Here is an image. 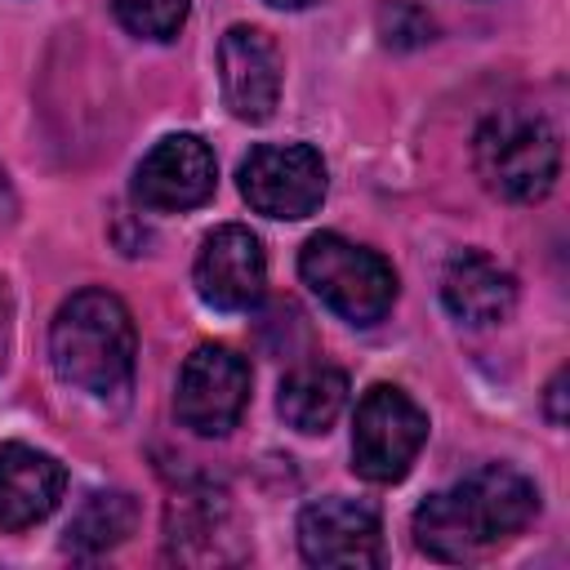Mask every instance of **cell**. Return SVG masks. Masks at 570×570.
I'll return each mask as SVG.
<instances>
[{
    "mask_svg": "<svg viewBox=\"0 0 570 570\" xmlns=\"http://www.w3.org/2000/svg\"><path fill=\"white\" fill-rule=\"evenodd\" d=\"M9 343H13V294H9V285L0 276V370L9 361Z\"/></svg>",
    "mask_w": 570,
    "mask_h": 570,
    "instance_id": "obj_19",
    "label": "cell"
},
{
    "mask_svg": "<svg viewBox=\"0 0 570 570\" xmlns=\"http://www.w3.org/2000/svg\"><path fill=\"white\" fill-rule=\"evenodd\" d=\"M120 27L138 40H174L187 22L191 0H111Z\"/></svg>",
    "mask_w": 570,
    "mask_h": 570,
    "instance_id": "obj_16",
    "label": "cell"
},
{
    "mask_svg": "<svg viewBox=\"0 0 570 570\" xmlns=\"http://www.w3.org/2000/svg\"><path fill=\"white\" fill-rule=\"evenodd\" d=\"M249 405V361L223 343H200L174 387V414L196 436H227Z\"/></svg>",
    "mask_w": 570,
    "mask_h": 570,
    "instance_id": "obj_6",
    "label": "cell"
},
{
    "mask_svg": "<svg viewBox=\"0 0 570 570\" xmlns=\"http://www.w3.org/2000/svg\"><path fill=\"white\" fill-rule=\"evenodd\" d=\"M298 552L307 566L374 570L383 566V521L370 503L325 494L298 512Z\"/></svg>",
    "mask_w": 570,
    "mask_h": 570,
    "instance_id": "obj_8",
    "label": "cell"
},
{
    "mask_svg": "<svg viewBox=\"0 0 570 570\" xmlns=\"http://www.w3.org/2000/svg\"><path fill=\"white\" fill-rule=\"evenodd\" d=\"M543 414H548L552 428L566 423V370L552 374V383H548V392H543Z\"/></svg>",
    "mask_w": 570,
    "mask_h": 570,
    "instance_id": "obj_18",
    "label": "cell"
},
{
    "mask_svg": "<svg viewBox=\"0 0 570 570\" xmlns=\"http://www.w3.org/2000/svg\"><path fill=\"white\" fill-rule=\"evenodd\" d=\"M218 160L200 134H165L134 169V196L142 209L183 214L214 196Z\"/></svg>",
    "mask_w": 570,
    "mask_h": 570,
    "instance_id": "obj_9",
    "label": "cell"
},
{
    "mask_svg": "<svg viewBox=\"0 0 570 570\" xmlns=\"http://www.w3.org/2000/svg\"><path fill=\"white\" fill-rule=\"evenodd\" d=\"M423 441H428V414L410 392L392 383H374L356 401V419H352V472L356 476L374 485L401 481L410 463L419 459Z\"/></svg>",
    "mask_w": 570,
    "mask_h": 570,
    "instance_id": "obj_5",
    "label": "cell"
},
{
    "mask_svg": "<svg viewBox=\"0 0 570 570\" xmlns=\"http://www.w3.org/2000/svg\"><path fill=\"white\" fill-rule=\"evenodd\" d=\"M303 285L347 325H379L396 303L392 263L338 232H316L298 254Z\"/></svg>",
    "mask_w": 570,
    "mask_h": 570,
    "instance_id": "obj_4",
    "label": "cell"
},
{
    "mask_svg": "<svg viewBox=\"0 0 570 570\" xmlns=\"http://www.w3.org/2000/svg\"><path fill=\"white\" fill-rule=\"evenodd\" d=\"M441 303L463 325H499L517 307V276L485 249H459L441 272Z\"/></svg>",
    "mask_w": 570,
    "mask_h": 570,
    "instance_id": "obj_13",
    "label": "cell"
},
{
    "mask_svg": "<svg viewBox=\"0 0 570 570\" xmlns=\"http://www.w3.org/2000/svg\"><path fill=\"white\" fill-rule=\"evenodd\" d=\"M267 4H272V9H307L312 0H267Z\"/></svg>",
    "mask_w": 570,
    "mask_h": 570,
    "instance_id": "obj_21",
    "label": "cell"
},
{
    "mask_svg": "<svg viewBox=\"0 0 570 570\" xmlns=\"http://www.w3.org/2000/svg\"><path fill=\"white\" fill-rule=\"evenodd\" d=\"M379 36L392 49H419V45H428L436 36V22L414 0H383L379 4Z\"/></svg>",
    "mask_w": 570,
    "mask_h": 570,
    "instance_id": "obj_17",
    "label": "cell"
},
{
    "mask_svg": "<svg viewBox=\"0 0 570 570\" xmlns=\"http://www.w3.org/2000/svg\"><path fill=\"white\" fill-rule=\"evenodd\" d=\"M67 490V468L27 441L0 445V530H31Z\"/></svg>",
    "mask_w": 570,
    "mask_h": 570,
    "instance_id": "obj_12",
    "label": "cell"
},
{
    "mask_svg": "<svg viewBox=\"0 0 570 570\" xmlns=\"http://www.w3.org/2000/svg\"><path fill=\"white\" fill-rule=\"evenodd\" d=\"M49 361L67 387L89 396H120L134 383L138 330L111 289H76L49 325Z\"/></svg>",
    "mask_w": 570,
    "mask_h": 570,
    "instance_id": "obj_2",
    "label": "cell"
},
{
    "mask_svg": "<svg viewBox=\"0 0 570 570\" xmlns=\"http://www.w3.org/2000/svg\"><path fill=\"white\" fill-rule=\"evenodd\" d=\"M13 214H18V196L9 187V174L0 169V218H13Z\"/></svg>",
    "mask_w": 570,
    "mask_h": 570,
    "instance_id": "obj_20",
    "label": "cell"
},
{
    "mask_svg": "<svg viewBox=\"0 0 570 570\" xmlns=\"http://www.w3.org/2000/svg\"><path fill=\"white\" fill-rule=\"evenodd\" d=\"M347 405V374L334 365H298L285 374L276 410L294 432H330Z\"/></svg>",
    "mask_w": 570,
    "mask_h": 570,
    "instance_id": "obj_14",
    "label": "cell"
},
{
    "mask_svg": "<svg viewBox=\"0 0 570 570\" xmlns=\"http://www.w3.org/2000/svg\"><path fill=\"white\" fill-rule=\"evenodd\" d=\"M281 76H285V58L263 27L236 22L223 31L218 85H223V102L232 107L236 120H249V125L272 120V111L281 102Z\"/></svg>",
    "mask_w": 570,
    "mask_h": 570,
    "instance_id": "obj_10",
    "label": "cell"
},
{
    "mask_svg": "<svg viewBox=\"0 0 570 570\" xmlns=\"http://www.w3.org/2000/svg\"><path fill=\"white\" fill-rule=\"evenodd\" d=\"M134 525H138V503H134V494H125V490H98V494H89V499L76 508V517L67 521L62 548H67L71 557L89 561V557H102V552H111L116 543H125V539L134 534Z\"/></svg>",
    "mask_w": 570,
    "mask_h": 570,
    "instance_id": "obj_15",
    "label": "cell"
},
{
    "mask_svg": "<svg viewBox=\"0 0 570 570\" xmlns=\"http://www.w3.org/2000/svg\"><path fill=\"white\" fill-rule=\"evenodd\" d=\"M472 160L481 183L517 205H534L557 187L561 174V138L534 111H494L481 120L472 138Z\"/></svg>",
    "mask_w": 570,
    "mask_h": 570,
    "instance_id": "obj_3",
    "label": "cell"
},
{
    "mask_svg": "<svg viewBox=\"0 0 570 570\" xmlns=\"http://www.w3.org/2000/svg\"><path fill=\"white\" fill-rule=\"evenodd\" d=\"M539 512V490L508 463H485L459 485L428 494L414 508V543L432 561H476L481 552L517 539Z\"/></svg>",
    "mask_w": 570,
    "mask_h": 570,
    "instance_id": "obj_1",
    "label": "cell"
},
{
    "mask_svg": "<svg viewBox=\"0 0 570 570\" xmlns=\"http://www.w3.org/2000/svg\"><path fill=\"white\" fill-rule=\"evenodd\" d=\"M196 294L214 307V312H249L263 298L267 285V254L263 240L240 227V223H223L200 240L196 267H191Z\"/></svg>",
    "mask_w": 570,
    "mask_h": 570,
    "instance_id": "obj_11",
    "label": "cell"
},
{
    "mask_svg": "<svg viewBox=\"0 0 570 570\" xmlns=\"http://www.w3.org/2000/svg\"><path fill=\"white\" fill-rule=\"evenodd\" d=\"M240 196L267 218H307L325 200V160L307 142H258L240 160Z\"/></svg>",
    "mask_w": 570,
    "mask_h": 570,
    "instance_id": "obj_7",
    "label": "cell"
}]
</instances>
